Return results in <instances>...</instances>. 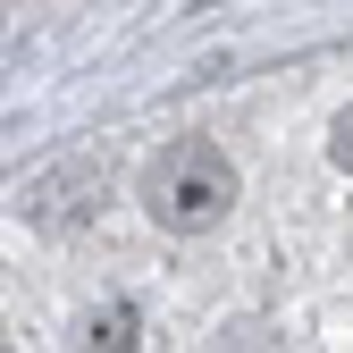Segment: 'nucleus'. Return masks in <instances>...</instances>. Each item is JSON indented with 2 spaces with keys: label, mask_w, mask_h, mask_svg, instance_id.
I'll use <instances>...</instances> for the list:
<instances>
[{
  "label": "nucleus",
  "mask_w": 353,
  "mask_h": 353,
  "mask_svg": "<svg viewBox=\"0 0 353 353\" xmlns=\"http://www.w3.org/2000/svg\"><path fill=\"white\" fill-rule=\"evenodd\" d=\"M143 210L160 219L168 236H210L219 219L236 210V160L219 143H202V135L160 143L152 168H143Z\"/></svg>",
  "instance_id": "f257e3e1"
},
{
  "label": "nucleus",
  "mask_w": 353,
  "mask_h": 353,
  "mask_svg": "<svg viewBox=\"0 0 353 353\" xmlns=\"http://www.w3.org/2000/svg\"><path fill=\"white\" fill-rule=\"evenodd\" d=\"M328 160L353 168V110H336V126H328Z\"/></svg>",
  "instance_id": "f03ea898"
}]
</instances>
